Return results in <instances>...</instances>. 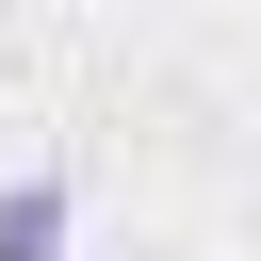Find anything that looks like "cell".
Listing matches in <instances>:
<instances>
[{"label": "cell", "instance_id": "1", "mask_svg": "<svg viewBox=\"0 0 261 261\" xmlns=\"http://www.w3.org/2000/svg\"><path fill=\"white\" fill-rule=\"evenodd\" d=\"M49 245H65V179H16L0 196V261H49Z\"/></svg>", "mask_w": 261, "mask_h": 261}]
</instances>
